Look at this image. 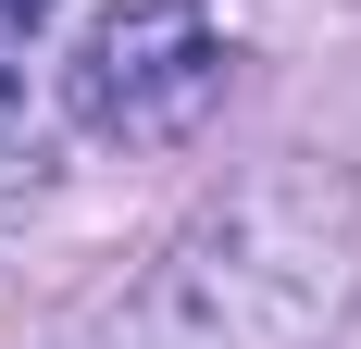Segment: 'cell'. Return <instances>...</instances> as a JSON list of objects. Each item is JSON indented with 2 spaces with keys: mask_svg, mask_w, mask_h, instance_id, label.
<instances>
[{
  "mask_svg": "<svg viewBox=\"0 0 361 349\" xmlns=\"http://www.w3.org/2000/svg\"><path fill=\"white\" fill-rule=\"evenodd\" d=\"M361 312V174L324 150L250 162L125 287L100 349H324Z\"/></svg>",
  "mask_w": 361,
  "mask_h": 349,
  "instance_id": "cell-1",
  "label": "cell"
},
{
  "mask_svg": "<svg viewBox=\"0 0 361 349\" xmlns=\"http://www.w3.org/2000/svg\"><path fill=\"white\" fill-rule=\"evenodd\" d=\"M63 100L87 138H125V150H175L212 125L224 100V37L200 0H112L100 25H87V50H75Z\"/></svg>",
  "mask_w": 361,
  "mask_h": 349,
  "instance_id": "cell-2",
  "label": "cell"
},
{
  "mask_svg": "<svg viewBox=\"0 0 361 349\" xmlns=\"http://www.w3.org/2000/svg\"><path fill=\"white\" fill-rule=\"evenodd\" d=\"M0 138H25V37L0 25Z\"/></svg>",
  "mask_w": 361,
  "mask_h": 349,
  "instance_id": "cell-3",
  "label": "cell"
},
{
  "mask_svg": "<svg viewBox=\"0 0 361 349\" xmlns=\"http://www.w3.org/2000/svg\"><path fill=\"white\" fill-rule=\"evenodd\" d=\"M0 25H13V37H37V25H50V0H0Z\"/></svg>",
  "mask_w": 361,
  "mask_h": 349,
  "instance_id": "cell-4",
  "label": "cell"
}]
</instances>
